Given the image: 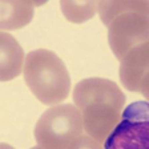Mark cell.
Returning a JSON list of instances; mask_svg holds the SVG:
<instances>
[{
	"label": "cell",
	"instance_id": "obj_1",
	"mask_svg": "<svg viewBox=\"0 0 149 149\" xmlns=\"http://www.w3.org/2000/svg\"><path fill=\"white\" fill-rule=\"evenodd\" d=\"M74 105L83 115L84 130L97 143H105L123 118L125 95L115 81L91 77L73 87Z\"/></svg>",
	"mask_w": 149,
	"mask_h": 149
},
{
	"label": "cell",
	"instance_id": "obj_2",
	"mask_svg": "<svg viewBox=\"0 0 149 149\" xmlns=\"http://www.w3.org/2000/svg\"><path fill=\"white\" fill-rule=\"evenodd\" d=\"M97 11L120 61L134 47L149 43V1H100Z\"/></svg>",
	"mask_w": 149,
	"mask_h": 149
},
{
	"label": "cell",
	"instance_id": "obj_3",
	"mask_svg": "<svg viewBox=\"0 0 149 149\" xmlns=\"http://www.w3.org/2000/svg\"><path fill=\"white\" fill-rule=\"evenodd\" d=\"M24 80L37 100L45 105L61 102L71 91V76L64 61L55 52L43 48L27 55Z\"/></svg>",
	"mask_w": 149,
	"mask_h": 149
},
{
	"label": "cell",
	"instance_id": "obj_4",
	"mask_svg": "<svg viewBox=\"0 0 149 149\" xmlns=\"http://www.w3.org/2000/svg\"><path fill=\"white\" fill-rule=\"evenodd\" d=\"M84 123L80 109L73 104H59L47 109L35 127L37 144L48 148L67 149L83 136Z\"/></svg>",
	"mask_w": 149,
	"mask_h": 149
},
{
	"label": "cell",
	"instance_id": "obj_5",
	"mask_svg": "<svg viewBox=\"0 0 149 149\" xmlns=\"http://www.w3.org/2000/svg\"><path fill=\"white\" fill-rule=\"evenodd\" d=\"M105 149H149V102L134 101L104 143Z\"/></svg>",
	"mask_w": 149,
	"mask_h": 149
},
{
	"label": "cell",
	"instance_id": "obj_6",
	"mask_svg": "<svg viewBox=\"0 0 149 149\" xmlns=\"http://www.w3.org/2000/svg\"><path fill=\"white\" fill-rule=\"evenodd\" d=\"M149 72V43L134 47L123 57L120 64V80L130 92H140L141 80Z\"/></svg>",
	"mask_w": 149,
	"mask_h": 149
},
{
	"label": "cell",
	"instance_id": "obj_7",
	"mask_svg": "<svg viewBox=\"0 0 149 149\" xmlns=\"http://www.w3.org/2000/svg\"><path fill=\"white\" fill-rule=\"evenodd\" d=\"M24 51L12 35L0 33V80L9 81L23 71Z\"/></svg>",
	"mask_w": 149,
	"mask_h": 149
},
{
	"label": "cell",
	"instance_id": "obj_8",
	"mask_svg": "<svg viewBox=\"0 0 149 149\" xmlns=\"http://www.w3.org/2000/svg\"><path fill=\"white\" fill-rule=\"evenodd\" d=\"M35 6L32 1H1V29H19L25 27L32 20L35 12Z\"/></svg>",
	"mask_w": 149,
	"mask_h": 149
},
{
	"label": "cell",
	"instance_id": "obj_9",
	"mask_svg": "<svg viewBox=\"0 0 149 149\" xmlns=\"http://www.w3.org/2000/svg\"><path fill=\"white\" fill-rule=\"evenodd\" d=\"M63 15L71 23H80L89 20L95 16L99 7L97 1H60Z\"/></svg>",
	"mask_w": 149,
	"mask_h": 149
},
{
	"label": "cell",
	"instance_id": "obj_10",
	"mask_svg": "<svg viewBox=\"0 0 149 149\" xmlns=\"http://www.w3.org/2000/svg\"><path fill=\"white\" fill-rule=\"evenodd\" d=\"M67 149H102V146L91 136H80Z\"/></svg>",
	"mask_w": 149,
	"mask_h": 149
},
{
	"label": "cell",
	"instance_id": "obj_11",
	"mask_svg": "<svg viewBox=\"0 0 149 149\" xmlns=\"http://www.w3.org/2000/svg\"><path fill=\"white\" fill-rule=\"evenodd\" d=\"M140 92L149 101V72L145 74L141 80V84H140Z\"/></svg>",
	"mask_w": 149,
	"mask_h": 149
},
{
	"label": "cell",
	"instance_id": "obj_12",
	"mask_svg": "<svg viewBox=\"0 0 149 149\" xmlns=\"http://www.w3.org/2000/svg\"><path fill=\"white\" fill-rule=\"evenodd\" d=\"M31 149H55V148H48V146H43V145H37V146H33Z\"/></svg>",
	"mask_w": 149,
	"mask_h": 149
},
{
	"label": "cell",
	"instance_id": "obj_13",
	"mask_svg": "<svg viewBox=\"0 0 149 149\" xmlns=\"http://www.w3.org/2000/svg\"><path fill=\"white\" fill-rule=\"evenodd\" d=\"M1 149H12V148L9 145H7V144H3V145H1Z\"/></svg>",
	"mask_w": 149,
	"mask_h": 149
}]
</instances>
